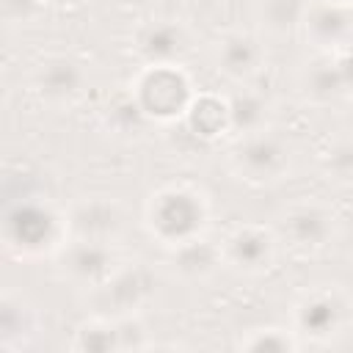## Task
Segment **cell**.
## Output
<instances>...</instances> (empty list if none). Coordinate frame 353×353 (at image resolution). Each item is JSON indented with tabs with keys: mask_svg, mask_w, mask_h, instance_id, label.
I'll return each mask as SVG.
<instances>
[{
	"mask_svg": "<svg viewBox=\"0 0 353 353\" xmlns=\"http://www.w3.org/2000/svg\"><path fill=\"white\" fill-rule=\"evenodd\" d=\"M44 3H47V8H61V11H69V8L83 6L85 0H44Z\"/></svg>",
	"mask_w": 353,
	"mask_h": 353,
	"instance_id": "25",
	"label": "cell"
},
{
	"mask_svg": "<svg viewBox=\"0 0 353 353\" xmlns=\"http://www.w3.org/2000/svg\"><path fill=\"white\" fill-rule=\"evenodd\" d=\"M168 268L182 281H204L218 268H223L221 243H212L207 234L179 243V245L168 248Z\"/></svg>",
	"mask_w": 353,
	"mask_h": 353,
	"instance_id": "16",
	"label": "cell"
},
{
	"mask_svg": "<svg viewBox=\"0 0 353 353\" xmlns=\"http://www.w3.org/2000/svg\"><path fill=\"white\" fill-rule=\"evenodd\" d=\"M130 91L149 121H174L176 116H188L190 105L196 102L182 66H141Z\"/></svg>",
	"mask_w": 353,
	"mask_h": 353,
	"instance_id": "7",
	"label": "cell"
},
{
	"mask_svg": "<svg viewBox=\"0 0 353 353\" xmlns=\"http://www.w3.org/2000/svg\"><path fill=\"white\" fill-rule=\"evenodd\" d=\"M320 171L328 182L353 188V132L334 135L320 152Z\"/></svg>",
	"mask_w": 353,
	"mask_h": 353,
	"instance_id": "21",
	"label": "cell"
},
{
	"mask_svg": "<svg viewBox=\"0 0 353 353\" xmlns=\"http://www.w3.org/2000/svg\"><path fill=\"white\" fill-rule=\"evenodd\" d=\"M132 52L143 66H179L193 52V30L176 17H154L132 30Z\"/></svg>",
	"mask_w": 353,
	"mask_h": 353,
	"instance_id": "10",
	"label": "cell"
},
{
	"mask_svg": "<svg viewBox=\"0 0 353 353\" xmlns=\"http://www.w3.org/2000/svg\"><path fill=\"white\" fill-rule=\"evenodd\" d=\"M0 331H3V347L6 350L30 347V339L39 331L36 309L22 295H17L11 290H6L0 298Z\"/></svg>",
	"mask_w": 353,
	"mask_h": 353,
	"instance_id": "19",
	"label": "cell"
},
{
	"mask_svg": "<svg viewBox=\"0 0 353 353\" xmlns=\"http://www.w3.org/2000/svg\"><path fill=\"white\" fill-rule=\"evenodd\" d=\"M72 350H124V331H121V317H105L94 314L85 323L77 325Z\"/></svg>",
	"mask_w": 353,
	"mask_h": 353,
	"instance_id": "20",
	"label": "cell"
},
{
	"mask_svg": "<svg viewBox=\"0 0 353 353\" xmlns=\"http://www.w3.org/2000/svg\"><path fill=\"white\" fill-rule=\"evenodd\" d=\"M52 259H55L61 279L83 290L85 295L102 287L124 262L119 243L85 240V237H66Z\"/></svg>",
	"mask_w": 353,
	"mask_h": 353,
	"instance_id": "6",
	"label": "cell"
},
{
	"mask_svg": "<svg viewBox=\"0 0 353 353\" xmlns=\"http://www.w3.org/2000/svg\"><path fill=\"white\" fill-rule=\"evenodd\" d=\"M298 91L312 105H331V102L347 99L345 83L331 50H314V55L303 61L298 72Z\"/></svg>",
	"mask_w": 353,
	"mask_h": 353,
	"instance_id": "15",
	"label": "cell"
},
{
	"mask_svg": "<svg viewBox=\"0 0 353 353\" xmlns=\"http://www.w3.org/2000/svg\"><path fill=\"white\" fill-rule=\"evenodd\" d=\"M353 325V298L336 287L323 284L306 290L292 306V331L301 339H334Z\"/></svg>",
	"mask_w": 353,
	"mask_h": 353,
	"instance_id": "5",
	"label": "cell"
},
{
	"mask_svg": "<svg viewBox=\"0 0 353 353\" xmlns=\"http://www.w3.org/2000/svg\"><path fill=\"white\" fill-rule=\"evenodd\" d=\"M66 237V210H58L50 201L25 199L6 212L3 243L6 251L19 259L55 256Z\"/></svg>",
	"mask_w": 353,
	"mask_h": 353,
	"instance_id": "2",
	"label": "cell"
},
{
	"mask_svg": "<svg viewBox=\"0 0 353 353\" xmlns=\"http://www.w3.org/2000/svg\"><path fill=\"white\" fill-rule=\"evenodd\" d=\"M154 270L146 262L124 259L121 268L97 290L88 292V303L94 314L105 317H124L138 314L154 298Z\"/></svg>",
	"mask_w": 353,
	"mask_h": 353,
	"instance_id": "8",
	"label": "cell"
},
{
	"mask_svg": "<svg viewBox=\"0 0 353 353\" xmlns=\"http://www.w3.org/2000/svg\"><path fill=\"white\" fill-rule=\"evenodd\" d=\"M301 33L314 50H336L353 41V11L336 0H309Z\"/></svg>",
	"mask_w": 353,
	"mask_h": 353,
	"instance_id": "14",
	"label": "cell"
},
{
	"mask_svg": "<svg viewBox=\"0 0 353 353\" xmlns=\"http://www.w3.org/2000/svg\"><path fill=\"white\" fill-rule=\"evenodd\" d=\"M279 234L265 223H240L221 240L223 265L243 276L268 273L279 254Z\"/></svg>",
	"mask_w": 353,
	"mask_h": 353,
	"instance_id": "11",
	"label": "cell"
},
{
	"mask_svg": "<svg viewBox=\"0 0 353 353\" xmlns=\"http://www.w3.org/2000/svg\"><path fill=\"white\" fill-rule=\"evenodd\" d=\"M63 210L69 237L119 243L127 229V210L116 196H80Z\"/></svg>",
	"mask_w": 353,
	"mask_h": 353,
	"instance_id": "12",
	"label": "cell"
},
{
	"mask_svg": "<svg viewBox=\"0 0 353 353\" xmlns=\"http://www.w3.org/2000/svg\"><path fill=\"white\" fill-rule=\"evenodd\" d=\"M47 8L44 0H3V14L6 19L14 25V22H33L41 11Z\"/></svg>",
	"mask_w": 353,
	"mask_h": 353,
	"instance_id": "23",
	"label": "cell"
},
{
	"mask_svg": "<svg viewBox=\"0 0 353 353\" xmlns=\"http://www.w3.org/2000/svg\"><path fill=\"white\" fill-rule=\"evenodd\" d=\"M237 347L243 350H265V353H287V350H298L301 347V336L292 328L284 325H262V328H251L245 336H240Z\"/></svg>",
	"mask_w": 353,
	"mask_h": 353,
	"instance_id": "22",
	"label": "cell"
},
{
	"mask_svg": "<svg viewBox=\"0 0 353 353\" xmlns=\"http://www.w3.org/2000/svg\"><path fill=\"white\" fill-rule=\"evenodd\" d=\"M273 229L295 254H320L339 237V215L328 201L303 196L279 212Z\"/></svg>",
	"mask_w": 353,
	"mask_h": 353,
	"instance_id": "4",
	"label": "cell"
},
{
	"mask_svg": "<svg viewBox=\"0 0 353 353\" xmlns=\"http://www.w3.org/2000/svg\"><path fill=\"white\" fill-rule=\"evenodd\" d=\"M91 72L88 63L69 52H50L30 69L33 94L50 108H72L88 91Z\"/></svg>",
	"mask_w": 353,
	"mask_h": 353,
	"instance_id": "9",
	"label": "cell"
},
{
	"mask_svg": "<svg viewBox=\"0 0 353 353\" xmlns=\"http://www.w3.org/2000/svg\"><path fill=\"white\" fill-rule=\"evenodd\" d=\"M309 0H256L254 19L265 39H290L301 33Z\"/></svg>",
	"mask_w": 353,
	"mask_h": 353,
	"instance_id": "18",
	"label": "cell"
},
{
	"mask_svg": "<svg viewBox=\"0 0 353 353\" xmlns=\"http://www.w3.org/2000/svg\"><path fill=\"white\" fill-rule=\"evenodd\" d=\"M350 11H353V3H350Z\"/></svg>",
	"mask_w": 353,
	"mask_h": 353,
	"instance_id": "27",
	"label": "cell"
},
{
	"mask_svg": "<svg viewBox=\"0 0 353 353\" xmlns=\"http://www.w3.org/2000/svg\"><path fill=\"white\" fill-rule=\"evenodd\" d=\"M334 52V61L339 66V74H342V83H345V91H347V99H353V41L331 50Z\"/></svg>",
	"mask_w": 353,
	"mask_h": 353,
	"instance_id": "24",
	"label": "cell"
},
{
	"mask_svg": "<svg viewBox=\"0 0 353 353\" xmlns=\"http://www.w3.org/2000/svg\"><path fill=\"white\" fill-rule=\"evenodd\" d=\"M226 132L234 138L270 127V99L251 85H237L226 97Z\"/></svg>",
	"mask_w": 353,
	"mask_h": 353,
	"instance_id": "17",
	"label": "cell"
},
{
	"mask_svg": "<svg viewBox=\"0 0 353 353\" xmlns=\"http://www.w3.org/2000/svg\"><path fill=\"white\" fill-rule=\"evenodd\" d=\"M229 168L237 179L254 188L276 185L292 168V149L273 127H265L234 138L229 149Z\"/></svg>",
	"mask_w": 353,
	"mask_h": 353,
	"instance_id": "3",
	"label": "cell"
},
{
	"mask_svg": "<svg viewBox=\"0 0 353 353\" xmlns=\"http://www.w3.org/2000/svg\"><path fill=\"white\" fill-rule=\"evenodd\" d=\"M265 61H268V50H265V36L259 30L232 28L221 33L218 41L212 44L215 69L237 85H248L265 69Z\"/></svg>",
	"mask_w": 353,
	"mask_h": 353,
	"instance_id": "13",
	"label": "cell"
},
{
	"mask_svg": "<svg viewBox=\"0 0 353 353\" xmlns=\"http://www.w3.org/2000/svg\"><path fill=\"white\" fill-rule=\"evenodd\" d=\"M143 223L157 243L174 248L179 243L207 234L210 199L196 185H185V182L163 185L149 196Z\"/></svg>",
	"mask_w": 353,
	"mask_h": 353,
	"instance_id": "1",
	"label": "cell"
},
{
	"mask_svg": "<svg viewBox=\"0 0 353 353\" xmlns=\"http://www.w3.org/2000/svg\"><path fill=\"white\" fill-rule=\"evenodd\" d=\"M336 3H345V6H350V3H353V0H336Z\"/></svg>",
	"mask_w": 353,
	"mask_h": 353,
	"instance_id": "26",
	"label": "cell"
}]
</instances>
